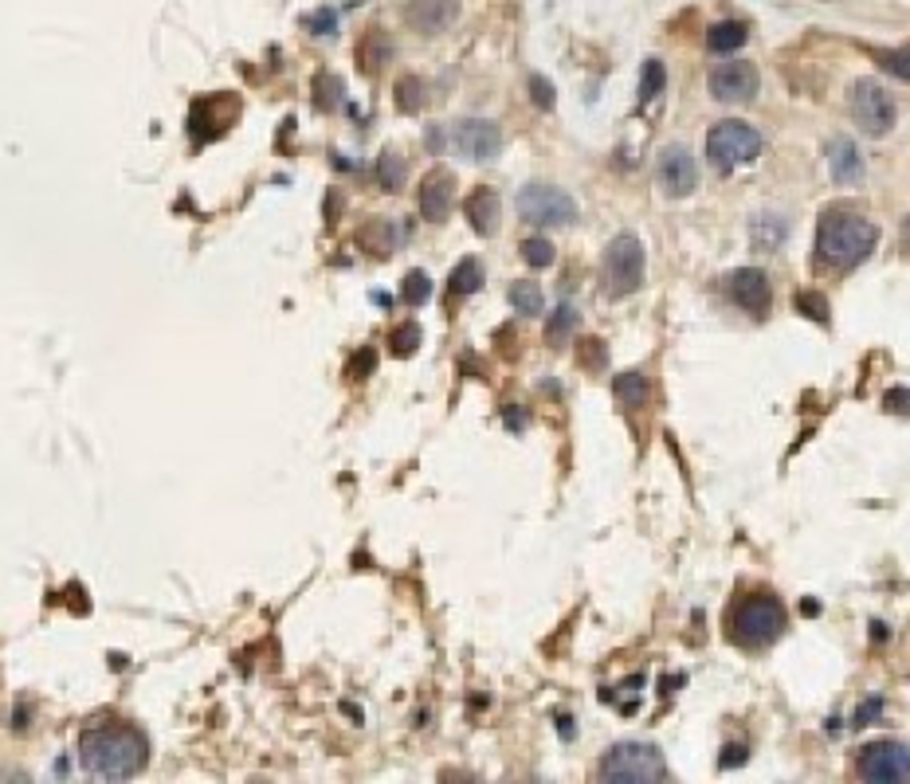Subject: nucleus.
<instances>
[{
  "label": "nucleus",
  "instance_id": "obj_1",
  "mask_svg": "<svg viewBox=\"0 0 910 784\" xmlns=\"http://www.w3.org/2000/svg\"><path fill=\"white\" fill-rule=\"evenodd\" d=\"M146 738L134 726L123 722H103L91 726L79 738V761L91 776L99 781H130L146 769Z\"/></svg>",
  "mask_w": 910,
  "mask_h": 784
},
{
  "label": "nucleus",
  "instance_id": "obj_2",
  "mask_svg": "<svg viewBox=\"0 0 910 784\" xmlns=\"http://www.w3.org/2000/svg\"><path fill=\"white\" fill-rule=\"evenodd\" d=\"M875 240H879V228L872 220L855 212H828L817 228V255L825 267L852 272L872 255Z\"/></svg>",
  "mask_w": 910,
  "mask_h": 784
},
{
  "label": "nucleus",
  "instance_id": "obj_3",
  "mask_svg": "<svg viewBox=\"0 0 910 784\" xmlns=\"http://www.w3.org/2000/svg\"><path fill=\"white\" fill-rule=\"evenodd\" d=\"M601 776L624 784H656L667 776V761L652 741H617L612 749H604Z\"/></svg>",
  "mask_w": 910,
  "mask_h": 784
},
{
  "label": "nucleus",
  "instance_id": "obj_4",
  "mask_svg": "<svg viewBox=\"0 0 910 784\" xmlns=\"http://www.w3.org/2000/svg\"><path fill=\"white\" fill-rule=\"evenodd\" d=\"M734 639L741 647H770L785 632V608L773 592H753L734 608Z\"/></svg>",
  "mask_w": 910,
  "mask_h": 784
},
{
  "label": "nucleus",
  "instance_id": "obj_5",
  "mask_svg": "<svg viewBox=\"0 0 910 784\" xmlns=\"http://www.w3.org/2000/svg\"><path fill=\"white\" fill-rule=\"evenodd\" d=\"M706 158L718 173H734L738 165H753L761 158V134L746 122H718L706 134Z\"/></svg>",
  "mask_w": 910,
  "mask_h": 784
},
{
  "label": "nucleus",
  "instance_id": "obj_6",
  "mask_svg": "<svg viewBox=\"0 0 910 784\" xmlns=\"http://www.w3.org/2000/svg\"><path fill=\"white\" fill-rule=\"evenodd\" d=\"M640 287H644V243L624 232L604 247V295L629 299Z\"/></svg>",
  "mask_w": 910,
  "mask_h": 784
},
{
  "label": "nucleus",
  "instance_id": "obj_7",
  "mask_svg": "<svg viewBox=\"0 0 910 784\" xmlns=\"http://www.w3.org/2000/svg\"><path fill=\"white\" fill-rule=\"evenodd\" d=\"M848 106H852L855 126H860L867 138H883V134H891L895 122H899V103H895L891 94L883 91L875 79H860V83H852Z\"/></svg>",
  "mask_w": 910,
  "mask_h": 784
},
{
  "label": "nucleus",
  "instance_id": "obj_8",
  "mask_svg": "<svg viewBox=\"0 0 910 784\" xmlns=\"http://www.w3.org/2000/svg\"><path fill=\"white\" fill-rule=\"evenodd\" d=\"M518 216L538 228H569L577 220L573 196L554 185H526L518 193Z\"/></svg>",
  "mask_w": 910,
  "mask_h": 784
},
{
  "label": "nucleus",
  "instance_id": "obj_9",
  "mask_svg": "<svg viewBox=\"0 0 910 784\" xmlns=\"http://www.w3.org/2000/svg\"><path fill=\"white\" fill-rule=\"evenodd\" d=\"M864 781H879V784H902L910 776V753L902 741L887 738V741H872V746L860 749V761H855Z\"/></svg>",
  "mask_w": 910,
  "mask_h": 784
},
{
  "label": "nucleus",
  "instance_id": "obj_10",
  "mask_svg": "<svg viewBox=\"0 0 910 784\" xmlns=\"http://www.w3.org/2000/svg\"><path fill=\"white\" fill-rule=\"evenodd\" d=\"M451 146L468 161H495L503 153V130L491 118H463L451 126Z\"/></svg>",
  "mask_w": 910,
  "mask_h": 784
},
{
  "label": "nucleus",
  "instance_id": "obj_11",
  "mask_svg": "<svg viewBox=\"0 0 910 784\" xmlns=\"http://www.w3.org/2000/svg\"><path fill=\"white\" fill-rule=\"evenodd\" d=\"M758 87H761V79H758V67L753 64H723V67H714V76H711V91H714V99L718 103H753L758 99Z\"/></svg>",
  "mask_w": 910,
  "mask_h": 784
},
{
  "label": "nucleus",
  "instance_id": "obj_12",
  "mask_svg": "<svg viewBox=\"0 0 910 784\" xmlns=\"http://www.w3.org/2000/svg\"><path fill=\"white\" fill-rule=\"evenodd\" d=\"M656 177L667 196H691L694 185H699V165H694L691 150H687V146H667V150L659 153Z\"/></svg>",
  "mask_w": 910,
  "mask_h": 784
},
{
  "label": "nucleus",
  "instance_id": "obj_13",
  "mask_svg": "<svg viewBox=\"0 0 910 784\" xmlns=\"http://www.w3.org/2000/svg\"><path fill=\"white\" fill-rule=\"evenodd\" d=\"M726 287H730V299L738 302L741 310H750V314H765L773 302V290H770V275L758 272V267H741V272H734L730 279H726Z\"/></svg>",
  "mask_w": 910,
  "mask_h": 784
},
{
  "label": "nucleus",
  "instance_id": "obj_14",
  "mask_svg": "<svg viewBox=\"0 0 910 784\" xmlns=\"http://www.w3.org/2000/svg\"><path fill=\"white\" fill-rule=\"evenodd\" d=\"M456 16H460V0H408V9H404L408 28L421 36H440L444 28H451Z\"/></svg>",
  "mask_w": 910,
  "mask_h": 784
},
{
  "label": "nucleus",
  "instance_id": "obj_15",
  "mask_svg": "<svg viewBox=\"0 0 910 784\" xmlns=\"http://www.w3.org/2000/svg\"><path fill=\"white\" fill-rule=\"evenodd\" d=\"M451 200H456V177H451L448 169H433L421 185V216L433 220V224H440V220H448Z\"/></svg>",
  "mask_w": 910,
  "mask_h": 784
},
{
  "label": "nucleus",
  "instance_id": "obj_16",
  "mask_svg": "<svg viewBox=\"0 0 910 784\" xmlns=\"http://www.w3.org/2000/svg\"><path fill=\"white\" fill-rule=\"evenodd\" d=\"M463 216L471 220L479 235H495L498 220H503V200H498L495 188H475V193L463 200Z\"/></svg>",
  "mask_w": 910,
  "mask_h": 784
},
{
  "label": "nucleus",
  "instance_id": "obj_17",
  "mask_svg": "<svg viewBox=\"0 0 910 784\" xmlns=\"http://www.w3.org/2000/svg\"><path fill=\"white\" fill-rule=\"evenodd\" d=\"M828 173H832L836 181H860L864 177V158H860V150H855L852 138H836L832 146H828Z\"/></svg>",
  "mask_w": 910,
  "mask_h": 784
},
{
  "label": "nucleus",
  "instance_id": "obj_18",
  "mask_svg": "<svg viewBox=\"0 0 910 784\" xmlns=\"http://www.w3.org/2000/svg\"><path fill=\"white\" fill-rule=\"evenodd\" d=\"M361 247L366 252H373V255H389V252H396L404 240H408V232H404L396 220H369L366 228H361Z\"/></svg>",
  "mask_w": 910,
  "mask_h": 784
},
{
  "label": "nucleus",
  "instance_id": "obj_19",
  "mask_svg": "<svg viewBox=\"0 0 910 784\" xmlns=\"http://www.w3.org/2000/svg\"><path fill=\"white\" fill-rule=\"evenodd\" d=\"M746 24H738V20H723V24H714L711 32H706V47H711L714 56H730V51H738L741 44H746Z\"/></svg>",
  "mask_w": 910,
  "mask_h": 784
},
{
  "label": "nucleus",
  "instance_id": "obj_20",
  "mask_svg": "<svg viewBox=\"0 0 910 784\" xmlns=\"http://www.w3.org/2000/svg\"><path fill=\"white\" fill-rule=\"evenodd\" d=\"M785 232H788L785 220H777V216H758V220H753V228H750L753 247H758V252H773V247H781Z\"/></svg>",
  "mask_w": 910,
  "mask_h": 784
},
{
  "label": "nucleus",
  "instance_id": "obj_21",
  "mask_svg": "<svg viewBox=\"0 0 910 784\" xmlns=\"http://www.w3.org/2000/svg\"><path fill=\"white\" fill-rule=\"evenodd\" d=\"M404 177H408V169H404V158L396 150H385L377 158V185L385 193H396L404 185Z\"/></svg>",
  "mask_w": 910,
  "mask_h": 784
},
{
  "label": "nucleus",
  "instance_id": "obj_22",
  "mask_svg": "<svg viewBox=\"0 0 910 784\" xmlns=\"http://www.w3.org/2000/svg\"><path fill=\"white\" fill-rule=\"evenodd\" d=\"M510 307L518 310V314H530L538 318L545 310V299H542V287L530 279H518L515 287H510Z\"/></svg>",
  "mask_w": 910,
  "mask_h": 784
},
{
  "label": "nucleus",
  "instance_id": "obj_23",
  "mask_svg": "<svg viewBox=\"0 0 910 784\" xmlns=\"http://www.w3.org/2000/svg\"><path fill=\"white\" fill-rule=\"evenodd\" d=\"M612 392H617L624 404L640 408V404L648 401V377H644V373H620L617 381H612Z\"/></svg>",
  "mask_w": 910,
  "mask_h": 784
},
{
  "label": "nucleus",
  "instance_id": "obj_24",
  "mask_svg": "<svg viewBox=\"0 0 910 784\" xmlns=\"http://www.w3.org/2000/svg\"><path fill=\"white\" fill-rule=\"evenodd\" d=\"M479 287H483V267H479V260L456 263V272H451V295H475Z\"/></svg>",
  "mask_w": 910,
  "mask_h": 784
},
{
  "label": "nucleus",
  "instance_id": "obj_25",
  "mask_svg": "<svg viewBox=\"0 0 910 784\" xmlns=\"http://www.w3.org/2000/svg\"><path fill=\"white\" fill-rule=\"evenodd\" d=\"M667 87V71L659 59H648L644 64V76H640V103H652V99H659Z\"/></svg>",
  "mask_w": 910,
  "mask_h": 784
},
{
  "label": "nucleus",
  "instance_id": "obj_26",
  "mask_svg": "<svg viewBox=\"0 0 910 784\" xmlns=\"http://www.w3.org/2000/svg\"><path fill=\"white\" fill-rule=\"evenodd\" d=\"M573 326H577V310L569 307V302H562V307L550 314V326H545V342L550 346H557V342H565V337L573 334Z\"/></svg>",
  "mask_w": 910,
  "mask_h": 784
},
{
  "label": "nucleus",
  "instance_id": "obj_27",
  "mask_svg": "<svg viewBox=\"0 0 910 784\" xmlns=\"http://www.w3.org/2000/svg\"><path fill=\"white\" fill-rule=\"evenodd\" d=\"M421 342H424V334H421V326H416V322H404V326H393V334H389V346H393L396 357H413Z\"/></svg>",
  "mask_w": 910,
  "mask_h": 784
},
{
  "label": "nucleus",
  "instance_id": "obj_28",
  "mask_svg": "<svg viewBox=\"0 0 910 784\" xmlns=\"http://www.w3.org/2000/svg\"><path fill=\"white\" fill-rule=\"evenodd\" d=\"M401 299L408 302V307H424V302L433 299V279L424 272H408V279H404V287H401Z\"/></svg>",
  "mask_w": 910,
  "mask_h": 784
},
{
  "label": "nucleus",
  "instance_id": "obj_29",
  "mask_svg": "<svg viewBox=\"0 0 910 784\" xmlns=\"http://www.w3.org/2000/svg\"><path fill=\"white\" fill-rule=\"evenodd\" d=\"M522 260L530 267H550L554 263V243L542 240V235H530V240H522Z\"/></svg>",
  "mask_w": 910,
  "mask_h": 784
},
{
  "label": "nucleus",
  "instance_id": "obj_30",
  "mask_svg": "<svg viewBox=\"0 0 910 784\" xmlns=\"http://www.w3.org/2000/svg\"><path fill=\"white\" fill-rule=\"evenodd\" d=\"M396 103H401L404 114H416L424 106V83L421 79H401L396 87Z\"/></svg>",
  "mask_w": 910,
  "mask_h": 784
},
{
  "label": "nucleus",
  "instance_id": "obj_31",
  "mask_svg": "<svg viewBox=\"0 0 910 784\" xmlns=\"http://www.w3.org/2000/svg\"><path fill=\"white\" fill-rule=\"evenodd\" d=\"M793 307L800 310V314H808L813 322H828V302L825 295H813V290H800L797 299H793Z\"/></svg>",
  "mask_w": 910,
  "mask_h": 784
},
{
  "label": "nucleus",
  "instance_id": "obj_32",
  "mask_svg": "<svg viewBox=\"0 0 910 784\" xmlns=\"http://www.w3.org/2000/svg\"><path fill=\"white\" fill-rule=\"evenodd\" d=\"M314 91H319V106L322 111H334V106H342V79L338 76H319V83H314Z\"/></svg>",
  "mask_w": 910,
  "mask_h": 784
},
{
  "label": "nucleus",
  "instance_id": "obj_33",
  "mask_svg": "<svg viewBox=\"0 0 910 784\" xmlns=\"http://www.w3.org/2000/svg\"><path fill=\"white\" fill-rule=\"evenodd\" d=\"M530 94H534V106H538V111H554V87L545 83L542 76L530 79Z\"/></svg>",
  "mask_w": 910,
  "mask_h": 784
},
{
  "label": "nucleus",
  "instance_id": "obj_34",
  "mask_svg": "<svg viewBox=\"0 0 910 784\" xmlns=\"http://www.w3.org/2000/svg\"><path fill=\"white\" fill-rule=\"evenodd\" d=\"M879 56V64L887 67V71H895L899 79H907V51H875Z\"/></svg>",
  "mask_w": 910,
  "mask_h": 784
},
{
  "label": "nucleus",
  "instance_id": "obj_35",
  "mask_svg": "<svg viewBox=\"0 0 910 784\" xmlns=\"http://www.w3.org/2000/svg\"><path fill=\"white\" fill-rule=\"evenodd\" d=\"M307 24L319 32V36H330V32L338 28V16H334V12H319V16H310Z\"/></svg>",
  "mask_w": 910,
  "mask_h": 784
},
{
  "label": "nucleus",
  "instance_id": "obj_36",
  "mask_svg": "<svg viewBox=\"0 0 910 784\" xmlns=\"http://www.w3.org/2000/svg\"><path fill=\"white\" fill-rule=\"evenodd\" d=\"M734 761H738V765H741V761H746V749H741V746H730V749H726V757H723V769H730Z\"/></svg>",
  "mask_w": 910,
  "mask_h": 784
},
{
  "label": "nucleus",
  "instance_id": "obj_37",
  "mask_svg": "<svg viewBox=\"0 0 910 784\" xmlns=\"http://www.w3.org/2000/svg\"><path fill=\"white\" fill-rule=\"evenodd\" d=\"M887 404H891V412H907V389L891 392V396H887Z\"/></svg>",
  "mask_w": 910,
  "mask_h": 784
}]
</instances>
